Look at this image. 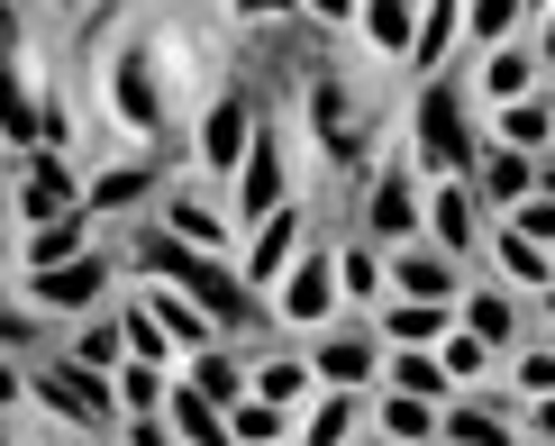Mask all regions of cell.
Returning a JSON list of instances; mask_svg holds the SVG:
<instances>
[{
	"instance_id": "obj_47",
	"label": "cell",
	"mask_w": 555,
	"mask_h": 446,
	"mask_svg": "<svg viewBox=\"0 0 555 446\" xmlns=\"http://www.w3.org/2000/svg\"><path fill=\"white\" fill-rule=\"evenodd\" d=\"M292 10H310L319 28H356V0H292Z\"/></svg>"
},
{
	"instance_id": "obj_25",
	"label": "cell",
	"mask_w": 555,
	"mask_h": 446,
	"mask_svg": "<svg viewBox=\"0 0 555 446\" xmlns=\"http://www.w3.org/2000/svg\"><path fill=\"white\" fill-rule=\"evenodd\" d=\"M364 319H374L383 346H437L455 328V301H374Z\"/></svg>"
},
{
	"instance_id": "obj_52",
	"label": "cell",
	"mask_w": 555,
	"mask_h": 446,
	"mask_svg": "<svg viewBox=\"0 0 555 446\" xmlns=\"http://www.w3.org/2000/svg\"><path fill=\"white\" fill-rule=\"evenodd\" d=\"M10 265H18V246H10V228H0V283H10Z\"/></svg>"
},
{
	"instance_id": "obj_35",
	"label": "cell",
	"mask_w": 555,
	"mask_h": 446,
	"mask_svg": "<svg viewBox=\"0 0 555 446\" xmlns=\"http://www.w3.org/2000/svg\"><path fill=\"white\" fill-rule=\"evenodd\" d=\"M437 365H447V383H455V392H482V383H501V356L474 337V328H447V337H437Z\"/></svg>"
},
{
	"instance_id": "obj_5",
	"label": "cell",
	"mask_w": 555,
	"mask_h": 446,
	"mask_svg": "<svg viewBox=\"0 0 555 446\" xmlns=\"http://www.w3.org/2000/svg\"><path fill=\"white\" fill-rule=\"evenodd\" d=\"M119 273H128V255H109V246H82L74 265H46V273H18V301H28L37 319H91L109 292H119Z\"/></svg>"
},
{
	"instance_id": "obj_12",
	"label": "cell",
	"mask_w": 555,
	"mask_h": 446,
	"mask_svg": "<svg viewBox=\"0 0 555 446\" xmlns=\"http://www.w3.org/2000/svg\"><path fill=\"white\" fill-rule=\"evenodd\" d=\"M155 219H165L182 246H201V255H237V219H228L219 182H165V192H155Z\"/></svg>"
},
{
	"instance_id": "obj_7",
	"label": "cell",
	"mask_w": 555,
	"mask_h": 446,
	"mask_svg": "<svg viewBox=\"0 0 555 446\" xmlns=\"http://www.w3.org/2000/svg\"><path fill=\"white\" fill-rule=\"evenodd\" d=\"M264 301H273V337H319V328H337V319H346L337 246H300V265H292Z\"/></svg>"
},
{
	"instance_id": "obj_54",
	"label": "cell",
	"mask_w": 555,
	"mask_h": 446,
	"mask_svg": "<svg viewBox=\"0 0 555 446\" xmlns=\"http://www.w3.org/2000/svg\"><path fill=\"white\" fill-rule=\"evenodd\" d=\"M538 10H546V0H528V28H538Z\"/></svg>"
},
{
	"instance_id": "obj_22",
	"label": "cell",
	"mask_w": 555,
	"mask_h": 446,
	"mask_svg": "<svg viewBox=\"0 0 555 446\" xmlns=\"http://www.w3.org/2000/svg\"><path fill=\"white\" fill-rule=\"evenodd\" d=\"M128 301H137V310H146L155 328H165V337H173V356H192V346H210V337H219L210 310H201L192 292H173V283H137Z\"/></svg>"
},
{
	"instance_id": "obj_36",
	"label": "cell",
	"mask_w": 555,
	"mask_h": 446,
	"mask_svg": "<svg viewBox=\"0 0 555 446\" xmlns=\"http://www.w3.org/2000/svg\"><path fill=\"white\" fill-rule=\"evenodd\" d=\"M109 392H119V419H155V410H165V392H173V365L128 356L119 373H109Z\"/></svg>"
},
{
	"instance_id": "obj_30",
	"label": "cell",
	"mask_w": 555,
	"mask_h": 446,
	"mask_svg": "<svg viewBox=\"0 0 555 446\" xmlns=\"http://www.w3.org/2000/svg\"><path fill=\"white\" fill-rule=\"evenodd\" d=\"M455 46H465V0H420V46H410V74H447Z\"/></svg>"
},
{
	"instance_id": "obj_32",
	"label": "cell",
	"mask_w": 555,
	"mask_h": 446,
	"mask_svg": "<svg viewBox=\"0 0 555 446\" xmlns=\"http://www.w3.org/2000/svg\"><path fill=\"white\" fill-rule=\"evenodd\" d=\"M492 137H501V146H519V155H546L555 146V82L528 91V101H511V110H492Z\"/></svg>"
},
{
	"instance_id": "obj_38",
	"label": "cell",
	"mask_w": 555,
	"mask_h": 446,
	"mask_svg": "<svg viewBox=\"0 0 555 446\" xmlns=\"http://www.w3.org/2000/svg\"><path fill=\"white\" fill-rule=\"evenodd\" d=\"M146 46H155V74H165V82H201V74H210V46H201L192 28H165Z\"/></svg>"
},
{
	"instance_id": "obj_46",
	"label": "cell",
	"mask_w": 555,
	"mask_h": 446,
	"mask_svg": "<svg viewBox=\"0 0 555 446\" xmlns=\"http://www.w3.org/2000/svg\"><path fill=\"white\" fill-rule=\"evenodd\" d=\"M119 437H128V446H182V437L165 429V410H155V419H128V429H119Z\"/></svg>"
},
{
	"instance_id": "obj_56",
	"label": "cell",
	"mask_w": 555,
	"mask_h": 446,
	"mask_svg": "<svg viewBox=\"0 0 555 446\" xmlns=\"http://www.w3.org/2000/svg\"><path fill=\"white\" fill-rule=\"evenodd\" d=\"M0 446H10V419H0Z\"/></svg>"
},
{
	"instance_id": "obj_53",
	"label": "cell",
	"mask_w": 555,
	"mask_h": 446,
	"mask_svg": "<svg viewBox=\"0 0 555 446\" xmlns=\"http://www.w3.org/2000/svg\"><path fill=\"white\" fill-rule=\"evenodd\" d=\"M356 446H391V437H374V429H364V437H356Z\"/></svg>"
},
{
	"instance_id": "obj_23",
	"label": "cell",
	"mask_w": 555,
	"mask_h": 446,
	"mask_svg": "<svg viewBox=\"0 0 555 446\" xmlns=\"http://www.w3.org/2000/svg\"><path fill=\"white\" fill-rule=\"evenodd\" d=\"M364 437V392H337L319 383V402L292 419V446H356Z\"/></svg>"
},
{
	"instance_id": "obj_9",
	"label": "cell",
	"mask_w": 555,
	"mask_h": 446,
	"mask_svg": "<svg viewBox=\"0 0 555 446\" xmlns=\"http://www.w3.org/2000/svg\"><path fill=\"white\" fill-rule=\"evenodd\" d=\"M256 91L246 82H210V101H201V128H192V155H201V182H228L246 164V137H256Z\"/></svg>"
},
{
	"instance_id": "obj_13",
	"label": "cell",
	"mask_w": 555,
	"mask_h": 446,
	"mask_svg": "<svg viewBox=\"0 0 555 446\" xmlns=\"http://www.w3.org/2000/svg\"><path fill=\"white\" fill-rule=\"evenodd\" d=\"M300 246H310V209L283 201V209H264V219L237 238V273H246L256 292H273V283H283V273L300 265Z\"/></svg>"
},
{
	"instance_id": "obj_4",
	"label": "cell",
	"mask_w": 555,
	"mask_h": 446,
	"mask_svg": "<svg viewBox=\"0 0 555 446\" xmlns=\"http://www.w3.org/2000/svg\"><path fill=\"white\" fill-rule=\"evenodd\" d=\"M101 110H109V128L128 137V146H146L155 128H165V74H155V46L146 37H109V55H101Z\"/></svg>"
},
{
	"instance_id": "obj_55",
	"label": "cell",
	"mask_w": 555,
	"mask_h": 446,
	"mask_svg": "<svg viewBox=\"0 0 555 446\" xmlns=\"http://www.w3.org/2000/svg\"><path fill=\"white\" fill-rule=\"evenodd\" d=\"M46 10H82V0H46Z\"/></svg>"
},
{
	"instance_id": "obj_41",
	"label": "cell",
	"mask_w": 555,
	"mask_h": 446,
	"mask_svg": "<svg viewBox=\"0 0 555 446\" xmlns=\"http://www.w3.org/2000/svg\"><path fill=\"white\" fill-rule=\"evenodd\" d=\"M10 209H18V228H46V219H64V209H82L74 192H55V182H18V192H10Z\"/></svg>"
},
{
	"instance_id": "obj_10",
	"label": "cell",
	"mask_w": 555,
	"mask_h": 446,
	"mask_svg": "<svg viewBox=\"0 0 555 446\" xmlns=\"http://www.w3.org/2000/svg\"><path fill=\"white\" fill-rule=\"evenodd\" d=\"M300 346H310L319 383H337V392H374L383 383V337H374V319H356V310L337 328H319V337H300Z\"/></svg>"
},
{
	"instance_id": "obj_57",
	"label": "cell",
	"mask_w": 555,
	"mask_h": 446,
	"mask_svg": "<svg viewBox=\"0 0 555 446\" xmlns=\"http://www.w3.org/2000/svg\"><path fill=\"white\" fill-rule=\"evenodd\" d=\"M546 283H555V255H546Z\"/></svg>"
},
{
	"instance_id": "obj_60",
	"label": "cell",
	"mask_w": 555,
	"mask_h": 446,
	"mask_svg": "<svg viewBox=\"0 0 555 446\" xmlns=\"http://www.w3.org/2000/svg\"><path fill=\"white\" fill-rule=\"evenodd\" d=\"M546 82H555V74H546Z\"/></svg>"
},
{
	"instance_id": "obj_6",
	"label": "cell",
	"mask_w": 555,
	"mask_h": 446,
	"mask_svg": "<svg viewBox=\"0 0 555 446\" xmlns=\"http://www.w3.org/2000/svg\"><path fill=\"white\" fill-rule=\"evenodd\" d=\"M420 209H428L420 164H410L401 146H383L374 182L356 192V238H374V246H410V238H420Z\"/></svg>"
},
{
	"instance_id": "obj_45",
	"label": "cell",
	"mask_w": 555,
	"mask_h": 446,
	"mask_svg": "<svg viewBox=\"0 0 555 446\" xmlns=\"http://www.w3.org/2000/svg\"><path fill=\"white\" fill-rule=\"evenodd\" d=\"M28 402V356H0V419Z\"/></svg>"
},
{
	"instance_id": "obj_19",
	"label": "cell",
	"mask_w": 555,
	"mask_h": 446,
	"mask_svg": "<svg viewBox=\"0 0 555 446\" xmlns=\"http://www.w3.org/2000/svg\"><path fill=\"white\" fill-rule=\"evenodd\" d=\"M465 182H474V201L501 219V209H519L528 192H538V155H519V146H501V137H482V155H474Z\"/></svg>"
},
{
	"instance_id": "obj_24",
	"label": "cell",
	"mask_w": 555,
	"mask_h": 446,
	"mask_svg": "<svg viewBox=\"0 0 555 446\" xmlns=\"http://www.w3.org/2000/svg\"><path fill=\"white\" fill-rule=\"evenodd\" d=\"M474 273H492V283H511V292L538 301V292H546V246H528L519 228L492 219V238H482V265H474Z\"/></svg>"
},
{
	"instance_id": "obj_8",
	"label": "cell",
	"mask_w": 555,
	"mask_h": 446,
	"mask_svg": "<svg viewBox=\"0 0 555 446\" xmlns=\"http://www.w3.org/2000/svg\"><path fill=\"white\" fill-rule=\"evenodd\" d=\"M283 201H300V192H292V128L256 119V137H246V164L228 174V219H237V238L264 219V209H283Z\"/></svg>"
},
{
	"instance_id": "obj_50",
	"label": "cell",
	"mask_w": 555,
	"mask_h": 446,
	"mask_svg": "<svg viewBox=\"0 0 555 446\" xmlns=\"http://www.w3.org/2000/svg\"><path fill=\"white\" fill-rule=\"evenodd\" d=\"M538 192H546V201H555V146H546V155H538Z\"/></svg>"
},
{
	"instance_id": "obj_20",
	"label": "cell",
	"mask_w": 555,
	"mask_h": 446,
	"mask_svg": "<svg viewBox=\"0 0 555 446\" xmlns=\"http://www.w3.org/2000/svg\"><path fill=\"white\" fill-rule=\"evenodd\" d=\"M437 419H447V402H420V392H391V383L364 392V429L391 446H437Z\"/></svg>"
},
{
	"instance_id": "obj_51",
	"label": "cell",
	"mask_w": 555,
	"mask_h": 446,
	"mask_svg": "<svg viewBox=\"0 0 555 446\" xmlns=\"http://www.w3.org/2000/svg\"><path fill=\"white\" fill-rule=\"evenodd\" d=\"M28 446H91V437H74V429H46V437H28Z\"/></svg>"
},
{
	"instance_id": "obj_21",
	"label": "cell",
	"mask_w": 555,
	"mask_h": 446,
	"mask_svg": "<svg viewBox=\"0 0 555 446\" xmlns=\"http://www.w3.org/2000/svg\"><path fill=\"white\" fill-rule=\"evenodd\" d=\"M346 37L374 64H410V46H420V0H356V28Z\"/></svg>"
},
{
	"instance_id": "obj_29",
	"label": "cell",
	"mask_w": 555,
	"mask_h": 446,
	"mask_svg": "<svg viewBox=\"0 0 555 446\" xmlns=\"http://www.w3.org/2000/svg\"><path fill=\"white\" fill-rule=\"evenodd\" d=\"M91 209H64V219H46V228H28V238H18V265L28 273H46V265H74V255L91 246Z\"/></svg>"
},
{
	"instance_id": "obj_37",
	"label": "cell",
	"mask_w": 555,
	"mask_h": 446,
	"mask_svg": "<svg viewBox=\"0 0 555 446\" xmlns=\"http://www.w3.org/2000/svg\"><path fill=\"white\" fill-rule=\"evenodd\" d=\"M511 37H528V0H465V46L474 55H492Z\"/></svg>"
},
{
	"instance_id": "obj_40",
	"label": "cell",
	"mask_w": 555,
	"mask_h": 446,
	"mask_svg": "<svg viewBox=\"0 0 555 446\" xmlns=\"http://www.w3.org/2000/svg\"><path fill=\"white\" fill-rule=\"evenodd\" d=\"M46 328H55V319H37L28 301H10V292H0V356H37V346H46Z\"/></svg>"
},
{
	"instance_id": "obj_2",
	"label": "cell",
	"mask_w": 555,
	"mask_h": 446,
	"mask_svg": "<svg viewBox=\"0 0 555 446\" xmlns=\"http://www.w3.org/2000/svg\"><path fill=\"white\" fill-rule=\"evenodd\" d=\"M300 128H310V146H319V164H337L346 182H374V164H383V146H374V128L356 119V82L346 74H328V64H319L310 74V91H300Z\"/></svg>"
},
{
	"instance_id": "obj_27",
	"label": "cell",
	"mask_w": 555,
	"mask_h": 446,
	"mask_svg": "<svg viewBox=\"0 0 555 446\" xmlns=\"http://www.w3.org/2000/svg\"><path fill=\"white\" fill-rule=\"evenodd\" d=\"M337 292H346V310H374V301H391V273H383V246L374 238H356V228H346L337 238Z\"/></svg>"
},
{
	"instance_id": "obj_39",
	"label": "cell",
	"mask_w": 555,
	"mask_h": 446,
	"mask_svg": "<svg viewBox=\"0 0 555 446\" xmlns=\"http://www.w3.org/2000/svg\"><path fill=\"white\" fill-rule=\"evenodd\" d=\"M228 437H237V446H283V437H292V410H273V402L246 392V402L228 410Z\"/></svg>"
},
{
	"instance_id": "obj_17",
	"label": "cell",
	"mask_w": 555,
	"mask_h": 446,
	"mask_svg": "<svg viewBox=\"0 0 555 446\" xmlns=\"http://www.w3.org/2000/svg\"><path fill=\"white\" fill-rule=\"evenodd\" d=\"M474 110H511V101H528V91H546V64H538V46L528 37H511V46H492V55L474 64Z\"/></svg>"
},
{
	"instance_id": "obj_15",
	"label": "cell",
	"mask_w": 555,
	"mask_h": 446,
	"mask_svg": "<svg viewBox=\"0 0 555 446\" xmlns=\"http://www.w3.org/2000/svg\"><path fill=\"white\" fill-rule=\"evenodd\" d=\"M82 209L101 228H119V219H146L155 209V155H109L101 174L82 182Z\"/></svg>"
},
{
	"instance_id": "obj_44",
	"label": "cell",
	"mask_w": 555,
	"mask_h": 446,
	"mask_svg": "<svg viewBox=\"0 0 555 446\" xmlns=\"http://www.w3.org/2000/svg\"><path fill=\"white\" fill-rule=\"evenodd\" d=\"M283 10H292V0H228L237 28H283Z\"/></svg>"
},
{
	"instance_id": "obj_61",
	"label": "cell",
	"mask_w": 555,
	"mask_h": 446,
	"mask_svg": "<svg viewBox=\"0 0 555 446\" xmlns=\"http://www.w3.org/2000/svg\"><path fill=\"white\" fill-rule=\"evenodd\" d=\"M283 446H292V437H283Z\"/></svg>"
},
{
	"instance_id": "obj_14",
	"label": "cell",
	"mask_w": 555,
	"mask_h": 446,
	"mask_svg": "<svg viewBox=\"0 0 555 446\" xmlns=\"http://www.w3.org/2000/svg\"><path fill=\"white\" fill-rule=\"evenodd\" d=\"M383 273H391V301H465V283H474V273L455 265L447 246H428V238L383 246Z\"/></svg>"
},
{
	"instance_id": "obj_28",
	"label": "cell",
	"mask_w": 555,
	"mask_h": 446,
	"mask_svg": "<svg viewBox=\"0 0 555 446\" xmlns=\"http://www.w3.org/2000/svg\"><path fill=\"white\" fill-rule=\"evenodd\" d=\"M165 429L182 446H237V437H228V410L210 402V392H192L182 373H173V392H165Z\"/></svg>"
},
{
	"instance_id": "obj_33",
	"label": "cell",
	"mask_w": 555,
	"mask_h": 446,
	"mask_svg": "<svg viewBox=\"0 0 555 446\" xmlns=\"http://www.w3.org/2000/svg\"><path fill=\"white\" fill-rule=\"evenodd\" d=\"M64 356H74V365H91V373H119V365H128V328H119V310L74 319V328H64Z\"/></svg>"
},
{
	"instance_id": "obj_58",
	"label": "cell",
	"mask_w": 555,
	"mask_h": 446,
	"mask_svg": "<svg viewBox=\"0 0 555 446\" xmlns=\"http://www.w3.org/2000/svg\"><path fill=\"white\" fill-rule=\"evenodd\" d=\"M437 446H455V437H437Z\"/></svg>"
},
{
	"instance_id": "obj_31",
	"label": "cell",
	"mask_w": 555,
	"mask_h": 446,
	"mask_svg": "<svg viewBox=\"0 0 555 446\" xmlns=\"http://www.w3.org/2000/svg\"><path fill=\"white\" fill-rule=\"evenodd\" d=\"M0 146H10V155L37 146V82H28L18 55H0Z\"/></svg>"
},
{
	"instance_id": "obj_26",
	"label": "cell",
	"mask_w": 555,
	"mask_h": 446,
	"mask_svg": "<svg viewBox=\"0 0 555 446\" xmlns=\"http://www.w3.org/2000/svg\"><path fill=\"white\" fill-rule=\"evenodd\" d=\"M256 402H273V410H310L319 402V365H310V346H273V356L256 365Z\"/></svg>"
},
{
	"instance_id": "obj_18",
	"label": "cell",
	"mask_w": 555,
	"mask_h": 446,
	"mask_svg": "<svg viewBox=\"0 0 555 446\" xmlns=\"http://www.w3.org/2000/svg\"><path fill=\"white\" fill-rule=\"evenodd\" d=\"M173 373H182L192 392H210L219 410H237L246 392H256V365H246V346H237V337H210V346H192V356H182Z\"/></svg>"
},
{
	"instance_id": "obj_16",
	"label": "cell",
	"mask_w": 555,
	"mask_h": 446,
	"mask_svg": "<svg viewBox=\"0 0 555 446\" xmlns=\"http://www.w3.org/2000/svg\"><path fill=\"white\" fill-rule=\"evenodd\" d=\"M455 328H474L492 356H511V346L528 337V292H511V283H492V273H474L465 283V301H455Z\"/></svg>"
},
{
	"instance_id": "obj_49",
	"label": "cell",
	"mask_w": 555,
	"mask_h": 446,
	"mask_svg": "<svg viewBox=\"0 0 555 446\" xmlns=\"http://www.w3.org/2000/svg\"><path fill=\"white\" fill-rule=\"evenodd\" d=\"M0 55H28V37H18V0H0Z\"/></svg>"
},
{
	"instance_id": "obj_11",
	"label": "cell",
	"mask_w": 555,
	"mask_h": 446,
	"mask_svg": "<svg viewBox=\"0 0 555 446\" xmlns=\"http://www.w3.org/2000/svg\"><path fill=\"white\" fill-rule=\"evenodd\" d=\"M420 238L447 246L455 265H482V238H492V209L474 201V182H428V209H420Z\"/></svg>"
},
{
	"instance_id": "obj_48",
	"label": "cell",
	"mask_w": 555,
	"mask_h": 446,
	"mask_svg": "<svg viewBox=\"0 0 555 446\" xmlns=\"http://www.w3.org/2000/svg\"><path fill=\"white\" fill-rule=\"evenodd\" d=\"M528 46H538V64H546V74H555V0H546V10H538V28H528Z\"/></svg>"
},
{
	"instance_id": "obj_34",
	"label": "cell",
	"mask_w": 555,
	"mask_h": 446,
	"mask_svg": "<svg viewBox=\"0 0 555 446\" xmlns=\"http://www.w3.org/2000/svg\"><path fill=\"white\" fill-rule=\"evenodd\" d=\"M383 383H391V392H420V402H455L437 346H383Z\"/></svg>"
},
{
	"instance_id": "obj_1",
	"label": "cell",
	"mask_w": 555,
	"mask_h": 446,
	"mask_svg": "<svg viewBox=\"0 0 555 446\" xmlns=\"http://www.w3.org/2000/svg\"><path fill=\"white\" fill-rule=\"evenodd\" d=\"M401 155L420 164V182H465V174H474V155H482V110H474L465 74H420Z\"/></svg>"
},
{
	"instance_id": "obj_3",
	"label": "cell",
	"mask_w": 555,
	"mask_h": 446,
	"mask_svg": "<svg viewBox=\"0 0 555 446\" xmlns=\"http://www.w3.org/2000/svg\"><path fill=\"white\" fill-rule=\"evenodd\" d=\"M28 402L55 419V429H74V437H119L128 419H119V392H109V373H91L74 356H28Z\"/></svg>"
},
{
	"instance_id": "obj_43",
	"label": "cell",
	"mask_w": 555,
	"mask_h": 446,
	"mask_svg": "<svg viewBox=\"0 0 555 446\" xmlns=\"http://www.w3.org/2000/svg\"><path fill=\"white\" fill-rule=\"evenodd\" d=\"M519 437L528 446H555V392H546V402H519Z\"/></svg>"
},
{
	"instance_id": "obj_59",
	"label": "cell",
	"mask_w": 555,
	"mask_h": 446,
	"mask_svg": "<svg viewBox=\"0 0 555 446\" xmlns=\"http://www.w3.org/2000/svg\"><path fill=\"white\" fill-rule=\"evenodd\" d=\"M546 337H555V328H546Z\"/></svg>"
},
{
	"instance_id": "obj_42",
	"label": "cell",
	"mask_w": 555,
	"mask_h": 446,
	"mask_svg": "<svg viewBox=\"0 0 555 446\" xmlns=\"http://www.w3.org/2000/svg\"><path fill=\"white\" fill-rule=\"evenodd\" d=\"M501 228H519L528 246H546V255H555V201H546V192H528L519 209H501Z\"/></svg>"
}]
</instances>
